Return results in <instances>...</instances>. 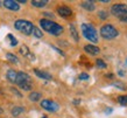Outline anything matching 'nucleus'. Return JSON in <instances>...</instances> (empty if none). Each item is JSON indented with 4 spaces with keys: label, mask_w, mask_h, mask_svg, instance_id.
Returning a JSON list of instances; mask_svg holds the SVG:
<instances>
[{
    "label": "nucleus",
    "mask_w": 127,
    "mask_h": 118,
    "mask_svg": "<svg viewBox=\"0 0 127 118\" xmlns=\"http://www.w3.org/2000/svg\"><path fill=\"white\" fill-rule=\"evenodd\" d=\"M40 26L42 29H44L46 32H48L49 34L54 35V36H60L63 33V27L58 23L54 22L49 19H41L40 20Z\"/></svg>",
    "instance_id": "f257e3e1"
},
{
    "label": "nucleus",
    "mask_w": 127,
    "mask_h": 118,
    "mask_svg": "<svg viewBox=\"0 0 127 118\" xmlns=\"http://www.w3.org/2000/svg\"><path fill=\"white\" fill-rule=\"evenodd\" d=\"M33 34H34V36H36V38H42L43 36V33L40 31L39 28H36V27H34V29H33Z\"/></svg>",
    "instance_id": "4be33fe9"
},
{
    "label": "nucleus",
    "mask_w": 127,
    "mask_h": 118,
    "mask_svg": "<svg viewBox=\"0 0 127 118\" xmlns=\"http://www.w3.org/2000/svg\"><path fill=\"white\" fill-rule=\"evenodd\" d=\"M98 15H99V18L101 20H105V19H107L108 14H107V12L106 11H99L98 12Z\"/></svg>",
    "instance_id": "b1692460"
},
{
    "label": "nucleus",
    "mask_w": 127,
    "mask_h": 118,
    "mask_svg": "<svg viewBox=\"0 0 127 118\" xmlns=\"http://www.w3.org/2000/svg\"><path fill=\"white\" fill-rule=\"evenodd\" d=\"M70 32H71V35H72L73 40H75V41H78V40H79V36H78L77 29H76L75 25H70Z\"/></svg>",
    "instance_id": "f3484780"
},
{
    "label": "nucleus",
    "mask_w": 127,
    "mask_h": 118,
    "mask_svg": "<svg viewBox=\"0 0 127 118\" xmlns=\"http://www.w3.org/2000/svg\"><path fill=\"white\" fill-rule=\"evenodd\" d=\"M99 34H100V36L103 39H105V40H113V39H116L117 36L119 35V32H118V29H117L113 25L106 23L104 26H101Z\"/></svg>",
    "instance_id": "7ed1b4c3"
},
{
    "label": "nucleus",
    "mask_w": 127,
    "mask_h": 118,
    "mask_svg": "<svg viewBox=\"0 0 127 118\" xmlns=\"http://www.w3.org/2000/svg\"><path fill=\"white\" fill-rule=\"evenodd\" d=\"M120 21H121V22H126L127 23V12L124 14L123 16H121V18H120Z\"/></svg>",
    "instance_id": "bb28decb"
},
{
    "label": "nucleus",
    "mask_w": 127,
    "mask_h": 118,
    "mask_svg": "<svg viewBox=\"0 0 127 118\" xmlns=\"http://www.w3.org/2000/svg\"><path fill=\"white\" fill-rule=\"evenodd\" d=\"M6 59H7L9 62H12V63H19V59H18L15 55H13V54H11V53L6 54Z\"/></svg>",
    "instance_id": "a211bd4d"
},
{
    "label": "nucleus",
    "mask_w": 127,
    "mask_h": 118,
    "mask_svg": "<svg viewBox=\"0 0 127 118\" xmlns=\"http://www.w3.org/2000/svg\"><path fill=\"white\" fill-rule=\"evenodd\" d=\"M118 75L121 76V77H124L125 75H126V72H124V70H119V71H118Z\"/></svg>",
    "instance_id": "cd10ccee"
},
{
    "label": "nucleus",
    "mask_w": 127,
    "mask_h": 118,
    "mask_svg": "<svg viewBox=\"0 0 127 118\" xmlns=\"http://www.w3.org/2000/svg\"><path fill=\"white\" fill-rule=\"evenodd\" d=\"M82 29V34L84 36L86 40H89L90 42H92V43H97L99 38H98V32L92 25H90V23H83L81 27Z\"/></svg>",
    "instance_id": "f03ea898"
},
{
    "label": "nucleus",
    "mask_w": 127,
    "mask_h": 118,
    "mask_svg": "<svg viewBox=\"0 0 127 118\" xmlns=\"http://www.w3.org/2000/svg\"><path fill=\"white\" fill-rule=\"evenodd\" d=\"M23 110H25V109H23L22 107H15V108H13V109H12V115L16 117V116H19L20 114H22Z\"/></svg>",
    "instance_id": "6ab92c4d"
},
{
    "label": "nucleus",
    "mask_w": 127,
    "mask_h": 118,
    "mask_svg": "<svg viewBox=\"0 0 127 118\" xmlns=\"http://www.w3.org/2000/svg\"><path fill=\"white\" fill-rule=\"evenodd\" d=\"M34 72H35V75L37 77H40V78H43V80H47V81L53 80V76L47 71H42V70H39V69H34Z\"/></svg>",
    "instance_id": "9b49d317"
},
{
    "label": "nucleus",
    "mask_w": 127,
    "mask_h": 118,
    "mask_svg": "<svg viewBox=\"0 0 127 118\" xmlns=\"http://www.w3.org/2000/svg\"><path fill=\"white\" fill-rule=\"evenodd\" d=\"M32 5H33L34 7L42 8L48 5V1H47V0H33V1H32Z\"/></svg>",
    "instance_id": "2eb2a0df"
},
{
    "label": "nucleus",
    "mask_w": 127,
    "mask_h": 118,
    "mask_svg": "<svg viewBox=\"0 0 127 118\" xmlns=\"http://www.w3.org/2000/svg\"><path fill=\"white\" fill-rule=\"evenodd\" d=\"M14 27H15L16 31L21 32L25 35H31L33 34V29H34L35 26L33 25V22L28 21V20L20 19V20H16L14 22Z\"/></svg>",
    "instance_id": "20e7f679"
},
{
    "label": "nucleus",
    "mask_w": 127,
    "mask_h": 118,
    "mask_svg": "<svg viewBox=\"0 0 127 118\" xmlns=\"http://www.w3.org/2000/svg\"><path fill=\"white\" fill-rule=\"evenodd\" d=\"M26 2H27L26 0H20L19 2H18V4H26Z\"/></svg>",
    "instance_id": "c756f323"
},
{
    "label": "nucleus",
    "mask_w": 127,
    "mask_h": 118,
    "mask_svg": "<svg viewBox=\"0 0 127 118\" xmlns=\"http://www.w3.org/2000/svg\"><path fill=\"white\" fill-rule=\"evenodd\" d=\"M43 15L48 16V18H53V16H54V14H53V13H44V14H43Z\"/></svg>",
    "instance_id": "c85d7f7f"
},
{
    "label": "nucleus",
    "mask_w": 127,
    "mask_h": 118,
    "mask_svg": "<svg viewBox=\"0 0 127 118\" xmlns=\"http://www.w3.org/2000/svg\"><path fill=\"white\" fill-rule=\"evenodd\" d=\"M15 83L18 85H22L25 83H32V80H31V76L26 74V72L23 71H19L16 74V80H15Z\"/></svg>",
    "instance_id": "0eeeda50"
},
{
    "label": "nucleus",
    "mask_w": 127,
    "mask_h": 118,
    "mask_svg": "<svg viewBox=\"0 0 127 118\" xmlns=\"http://www.w3.org/2000/svg\"><path fill=\"white\" fill-rule=\"evenodd\" d=\"M42 118H47V117H42Z\"/></svg>",
    "instance_id": "2f4dec72"
},
{
    "label": "nucleus",
    "mask_w": 127,
    "mask_h": 118,
    "mask_svg": "<svg viewBox=\"0 0 127 118\" xmlns=\"http://www.w3.org/2000/svg\"><path fill=\"white\" fill-rule=\"evenodd\" d=\"M41 107H42V109L49 111V112H56L60 109V105L57 103H55L54 101H51V99H42Z\"/></svg>",
    "instance_id": "423d86ee"
},
{
    "label": "nucleus",
    "mask_w": 127,
    "mask_h": 118,
    "mask_svg": "<svg viewBox=\"0 0 127 118\" xmlns=\"http://www.w3.org/2000/svg\"><path fill=\"white\" fill-rule=\"evenodd\" d=\"M20 53H21V55H23L25 57H27V59H29V60H32V61H34L35 60V56L31 53V50H29V48H28L27 46H21L20 47Z\"/></svg>",
    "instance_id": "9d476101"
},
{
    "label": "nucleus",
    "mask_w": 127,
    "mask_h": 118,
    "mask_svg": "<svg viewBox=\"0 0 127 118\" xmlns=\"http://www.w3.org/2000/svg\"><path fill=\"white\" fill-rule=\"evenodd\" d=\"M0 6H1V2H0Z\"/></svg>",
    "instance_id": "473e14b6"
},
{
    "label": "nucleus",
    "mask_w": 127,
    "mask_h": 118,
    "mask_svg": "<svg viewBox=\"0 0 127 118\" xmlns=\"http://www.w3.org/2000/svg\"><path fill=\"white\" fill-rule=\"evenodd\" d=\"M41 97H42V95L40 94V92H31L29 94V99H31L32 102H37V101H40L41 99Z\"/></svg>",
    "instance_id": "dca6fc26"
},
{
    "label": "nucleus",
    "mask_w": 127,
    "mask_h": 118,
    "mask_svg": "<svg viewBox=\"0 0 127 118\" xmlns=\"http://www.w3.org/2000/svg\"><path fill=\"white\" fill-rule=\"evenodd\" d=\"M7 39L9 40V42H11V46H13V47H15L16 45H18V40H16L14 36L12 34H8L7 35Z\"/></svg>",
    "instance_id": "aec40b11"
},
{
    "label": "nucleus",
    "mask_w": 127,
    "mask_h": 118,
    "mask_svg": "<svg viewBox=\"0 0 127 118\" xmlns=\"http://www.w3.org/2000/svg\"><path fill=\"white\" fill-rule=\"evenodd\" d=\"M79 80H82V81H89V80H90V76H89L88 74H85V72H82L81 75H79Z\"/></svg>",
    "instance_id": "393cba45"
},
{
    "label": "nucleus",
    "mask_w": 127,
    "mask_h": 118,
    "mask_svg": "<svg viewBox=\"0 0 127 118\" xmlns=\"http://www.w3.org/2000/svg\"><path fill=\"white\" fill-rule=\"evenodd\" d=\"M81 6L89 12H92L96 9V5L93 1H83V2H81Z\"/></svg>",
    "instance_id": "ddd939ff"
},
{
    "label": "nucleus",
    "mask_w": 127,
    "mask_h": 118,
    "mask_svg": "<svg viewBox=\"0 0 127 118\" xmlns=\"http://www.w3.org/2000/svg\"><path fill=\"white\" fill-rule=\"evenodd\" d=\"M113 87H116V88H119L120 90H124L125 89V87H124L121 83H113Z\"/></svg>",
    "instance_id": "a878e982"
},
{
    "label": "nucleus",
    "mask_w": 127,
    "mask_h": 118,
    "mask_svg": "<svg viewBox=\"0 0 127 118\" xmlns=\"http://www.w3.org/2000/svg\"><path fill=\"white\" fill-rule=\"evenodd\" d=\"M127 12V6L125 4H114L111 7V14L116 18H121V16Z\"/></svg>",
    "instance_id": "39448f33"
},
{
    "label": "nucleus",
    "mask_w": 127,
    "mask_h": 118,
    "mask_svg": "<svg viewBox=\"0 0 127 118\" xmlns=\"http://www.w3.org/2000/svg\"><path fill=\"white\" fill-rule=\"evenodd\" d=\"M16 74L18 71L15 70H13V69H9L6 74V77H7V80L11 82V83H15V80H16Z\"/></svg>",
    "instance_id": "4468645a"
},
{
    "label": "nucleus",
    "mask_w": 127,
    "mask_h": 118,
    "mask_svg": "<svg viewBox=\"0 0 127 118\" xmlns=\"http://www.w3.org/2000/svg\"><path fill=\"white\" fill-rule=\"evenodd\" d=\"M96 64H97V67H98V68H100V69H105L106 67H107V64H106L103 60H100V59L96 60Z\"/></svg>",
    "instance_id": "412c9836"
},
{
    "label": "nucleus",
    "mask_w": 127,
    "mask_h": 118,
    "mask_svg": "<svg viewBox=\"0 0 127 118\" xmlns=\"http://www.w3.org/2000/svg\"><path fill=\"white\" fill-rule=\"evenodd\" d=\"M84 50L86 53L91 54V55H98L100 53V49L97 46H95V45H86L84 47Z\"/></svg>",
    "instance_id": "f8f14e48"
},
{
    "label": "nucleus",
    "mask_w": 127,
    "mask_h": 118,
    "mask_svg": "<svg viewBox=\"0 0 127 118\" xmlns=\"http://www.w3.org/2000/svg\"><path fill=\"white\" fill-rule=\"evenodd\" d=\"M57 13L58 15H61L62 18H69V16L72 15V11H71V8L68 7V6H60L57 8Z\"/></svg>",
    "instance_id": "6e6552de"
},
{
    "label": "nucleus",
    "mask_w": 127,
    "mask_h": 118,
    "mask_svg": "<svg viewBox=\"0 0 127 118\" xmlns=\"http://www.w3.org/2000/svg\"><path fill=\"white\" fill-rule=\"evenodd\" d=\"M2 5L9 11H19L20 9V5L18 4V1H14V0H5Z\"/></svg>",
    "instance_id": "1a4fd4ad"
},
{
    "label": "nucleus",
    "mask_w": 127,
    "mask_h": 118,
    "mask_svg": "<svg viewBox=\"0 0 127 118\" xmlns=\"http://www.w3.org/2000/svg\"><path fill=\"white\" fill-rule=\"evenodd\" d=\"M118 102L120 104H123V105H126L127 104V95L126 96H119L118 97Z\"/></svg>",
    "instance_id": "5701e85b"
},
{
    "label": "nucleus",
    "mask_w": 127,
    "mask_h": 118,
    "mask_svg": "<svg viewBox=\"0 0 127 118\" xmlns=\"http://www.w3.org/2000/svg\"><path fill=\"white\" fill-rule=\"evenodd\" d=\"M126 64H127V57H126Z\"/></svg>",
    "instance_id": "7c9ffc66"
}]
</instances>
